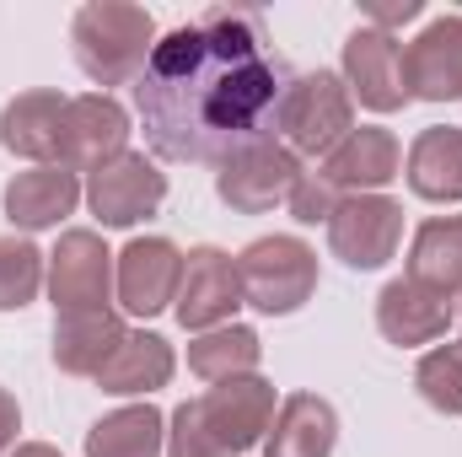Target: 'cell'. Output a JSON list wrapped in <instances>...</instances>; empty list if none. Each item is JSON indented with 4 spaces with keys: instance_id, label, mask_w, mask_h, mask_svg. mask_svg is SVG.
<instances>
[{
    "instance_id": "cell-17",
    "label": "cell",
    "mask_w": 462,
    "mask_h": 457,
    "mask_svg": "<svg viewBox=\"0 0 462 457\" xmlns=\"http://www.w3.org/2000/svg\"><path fill=\"white\" fill-rule=\"evenodd\" d=\"M81 194H87L81 178L65 173L60 162H49V167H27V173H16V178L5 183L0 205H5V221H11V227L49 231V227H60L65 216H76Z\"/></svg>"
},
{
    "instance_id": "cell-4",
    "label": "cell",
    "mask_w": 462,
    "mask_h": 457,
    "mask_svg": "<svg viewBox=\"0 0 462 457\" xmlns=\"http://www.w3.org/2000/svg\"><path fill=\"white\" fill-rule=\"evenodd\" d=\"M355 129V98H349L339 70H307L291 76L280 114H274V135L280 145H291L296 156H328L339 140Z\"/></svg>"
},
{
    "instance_id": "cell-29",
    "label": "cell",
    "mask_w": 462,
    "mask_h": 457,
    "mask_svg": "<svg viewBox=\"0 0 462 457\" xmlns=\"http://www.w3.org/2000/svg\"><path fill=\"white\" fill-rule=\"evenodd\" d=\"M420 11H425L420 0H365L371 27H382V33H393V27H403V22H414Z\"/></svg>"
},
{
    "instance_id": "cell-9",
    "label": "cell",
    "mask_w": 462,
    "mask_h": 457,
    "mask_svg": "<svg viewBox=\"0 0 462 457\" xmlns=\"http://www.w3.org/2000/svg\"><path fill=\"white\" fill-rule=\"evenodd\" d=\"M183 285V253L167 237H134L114 253V296L129 318H156L178 302Z\"/></svg>"
},
{
    "instance_id": "cell-8",
    "label": "cell",
    "mask_w": 462,
    "mask_h": 457,
    "mask_svg": "<svg viewBox=\"0 0 462 457\" xmlns=\"http://www.w3.org/2000/svg\"><path fill=\"white\" fill-rule=\"evenodd\" d=\"M167 200V173L145 156V151H124L108 167H97L87 178V210L114 231H129L151 221Z\"/></svg>"
},
{
    "instance_id": "cell-14",
    "label": "cell",
    "mask_w": 462,
    "mask_h": 457,
    "mask_svg": "<svg viewBox=\"0 0 462 457\" xmlns=\"http://www.w3.org/2000/svg\"><path fill=\"white\" fill-rule=\"evenodd\" d=\"M409 103H462V11L436 16L414 43H403Z\"/></svg>"
},
{
    "instance_id": "cell-26",
    "label": "cell",
    "mask_w": 462,
    "mask_h": 457,
    "mask_svg": "<svg viewBox=\"0 0 462 457\" xmlns=\"http://www.w3.org/2000/svg\"><path fill=\"white\" fill-rule=\"evenodd\" d=\"M49 280V253L27 237H0V312H22Z\"/></svg>"
},
{
    "instance_id": "cell-23",
    "label": "cell",
    "mask_w": 462,
    "mask_h": 457,
    "mask_svg": "<svg viewBox=\"0 0 462 457\" xmlns=\"http://www.w3.org/2000/svg\"><path fill=\"white\" fill-rule=\"evenodd\" d=\"M409 280L441 296H462V216H430L409 242Z\"/></svg>"
},
{
    "instance_id": "cell-22",
    "label": "cell",
    "mask_w": 462,
    "mask_h": 457,
    "mask_svg": "<svg viewBox=\"0 0 462 457\" xmlns=\"http://www.w3.org/2000/svg\"><path fill=\"white\" fill-rule=\"evenodd\" d=\"M124 318L108 312H76V318H54V366L65 377H97L108 366L118 344H124Z\"/></svg>"
},
{
    "instance_id": "cell-20",
    "label": "cell",
    "mask_w": 462,
    "mask_h": 457,
    "mask_svg": "<svg viewBox=\"0 0 462 457\" xmlns=\"http://www.w3.org/2000/svg\"><path fill=\"white\" fill-rule=\"evenodd\" d=\"M339 415L318 393H291L274 409V425L263 436V457H334Z\"/></svg>"
},
{
    "instance_id": "cell-12",
    "label": "cell",
    "mask_w": 462,
    "mask_h": 457,
    "mask_svg": "<svg viewBox=\"0 0 462 457\" xmlns=\"http://www.w3.org/2000/svg\"><path fill=\"white\" fill-rule=\"evenodd\" d=\"M129 151V114L118 108L108 92H87V98H70V108H65V129H60V167L65 173H97V167H108L114 156Z\"/></svg>"
},
{
    "instance_id": "cell-21",
    "label": "cell",
    "mask_w": 462,
    "mask_h": 457,
    "mask_svg": "<svg viewBox=\"0 0 462 457\" xmlns=\"http://www.w3.org/2000/svg\"><path fill=\"white\" fill-rule=\"evenodd\" d=\"M409 189L430 205H462V129L430 124L409 145Z\"/></svg>"
},
{
    "instance_id": "cell-1",
    "label": "cell",
    "mask_w": 462,
    "mask_h": 457,
    "mask_svg": "<svg viewBox=\"0 0 462 457\" xmlns=\"http://www.w3.org/2000/svg\"><path fill=\"white\" fill-rule=\"evenodd\" d=\"M285 87L291 65L274 54L263 16L253 5H205L156 38L134 81V114L162 162L221 167L247 140L274 135Z\"/></svg>"
},
{
    "instance_id": "cell-19",
    "label": "cell",
    "mask_w": 462,
    "mask_h": 457,
    "mask_svg": "<svg viewBox=\"0 0 462 457\" xmlns=\"http://www.w3.org/2000/svg\"><path fill=\"white\" fill-rule=\"evenodd\" d=\"M65 108H70V98H60V92H16L0 108V145L11 156H27V162L49 167L60 156Z\"/></svg>"
},
{
    "instance_id": "cell-10",
    "label": "cell",
    "mask_w": 462,
    "mask_h": 457,
    "mask_svg": "<svg viewBox=\"0 0 462 457\" xmlns=\"http://www.w3.org/2000/svg\"><path fill=\"white\" fill-rule=\"evenodd\" d=\"M403 242V205L387 194H345L328 216V247L349 269H382Z\"/></svg>"
},
{
    "instance_id": "cell-7",
    "label": "cell",
    "mask_w": 462,
    "mask_h": 457,
    "mask_svg": "<svg viewBox=\"0 0 462 457\" xmlns=\"http://www.w3.org/2000/svg\"><path fill=\"white\" fill-rule=\"evenodd\" d=\"M49 302L54 318H76V312H108L114 302V253L97 231L76 227L65 231L49 253Z\"/></svg>"
},
{
    "instance_id": "cell-2",
    "label": "cell",
    "mask_w": 462,
    "mask_h": 457,
    "mask_svg": "<svg viewBox=\"0 0 462 457\" xmlns=\"http://www.w3.org/2000/svg\"><path fill=\"white\" fill-rule=\"evenodd\" d=\"M274 409V382H263L258 371L216 382L210 393L172 409L167 457H247L253 447H263Z\"/></svg>"
},
{
    "instance_id": "cell-31",
    "label": "cell",
    "mask_w": 462,
    "mask_h": 457,
    "mask_svg": "<svg viewBox=\"0 0 462 457\" xmlns=\"http://www.w3.org/2000/svg\"><path fill=\"white\" fill-rule=\"evenodd\" d=\"M5 457H60V452H54L49 442H22V447H11Z\"/></svg>"
},
{
    "instance_id": "cell-3",
    "label": "cell",
    "mask_w": 462,
    "mask_h": 457,
    "mask_svg": "<svg viewBox=\"0 0 462 457\" xmlns=\"http://www.w3.org/2000/svg\"><path fill=\"white\" fill-rule=\"evenodd\" d=\"M70 49L97 87H134L156 49V22L129 0H87L70 16Z\"/></svg>"
},
{
    "instance_id": "cell-15",
    "label": "cell",
    "mask_w": 462,
    "mask_h": 457,
    "mask_svg": "<svg viewBox=\"0 0 462 457\" xmlns=\"http://www.w3.org/2000/svg\"><path fill=\"white\" fill-rule=\"evenodd\" d=\"M403 173V145L382 124H360L318 162V178H328L339 194H376Z\"/></svg>"
},
{
    "instance_id": "cell-27",
    "label": "cell",
    "mask_w": 462,
    "mask_h": 457,
    "mask_svg": "<svg viewBox=\"0 0 462 457\" xmlns=\"http://www.w3.org/2000/svg\"><path fill=\"white\" fill-rule=\"evenodd\" d=\"M414 387H420V398H425L436 415L457 420L462 415V344H436V350H425L420 366H414Z\"/></svg>"
},
{
    "instance_id": "cell-28",
    "label": "cell",
    "mask_w": 462,
    "mask_h": 457,
    "mask_svg": "<svg viewBox=\"0 0 462 457\" xmlns=\"http://www.w3.org/2000/svg\"><path fill=\"white\" fill-rule=\"evenodd\" d=\"M339 200H345V194H339L328 178H318V173H301V178H296V189H291V200H285V210H291L301 227H318V221L328 227V216L339 210Z\"/></svg>"
},
{
    "instance_id": "cell-6",
    "label": "cell",
    "mask_w": 462,
    "mask_h": 457,
    "mask_svg": "<svg viewBox=\"0 0 462 457\" xmlns=\"http://www.w3.org/2000/svg\"><path fill=\"white\" fill-rule=\"evenodd\" d=\"M301 173H307L301 156L291 145H280L274 135H263V140H247L242 151H231L226 162L216 167V194L236 216H263V210L291 200Z\"/></svg>"
},
{
    "instance_id": "cell-32",
    "label": "cell",
    "mask_w": 462,
    "mask_h": 457,
    "mask_svg": "<svg viewBox=\"0 0 462 457\" xmlns=\"http://www.w3.org/2000/svg\"><path fill=\"white\" fill-rule=\"evenodd\" d=\"M457 318H462V307H457Z\"/></svg>"
},
{
    "instance_id": "cell-25",
    "label": "cell",
    "mask_w": 462,
    "mask_h": 457,
    "mask_svg": "<svg viewBox=\"0 0 462 457\" xmlns=\"http://www.w3.org/2000/svg\"><path fill=\"white\" fill-rule=\"evenodd\" d=\"M258 360H263V340L247 323H221V329L189 340V371L205 377L210 387L216 382H231V377H253Z\"/></svg>"
},
{
    "instance_id": "cell-11",
    "label": "cell",
    "mask_w": 462,
    "mask_h": 457,
    "mask_svg": "<svg viewBox=\"0 0 462 457\" xmlns=\"http://www.w3.org/2000/svg\"><path fill=\"white\" fill-rule=\"evenodd\" d=\"M236 307H242V280H236V258L226 247L205 242V247L183 253V285H178V302H172L178 323L189 334H210V329L231 323Z\"/></svg>"
},
{
    "instance_id": "cell-24",
    "label": "cell",
    "mask_w": 462,
    "mask_h": 457,
    "mask_svg": "<svg viewBox=\"0 0 462 457\" xmlns=\"http://www.w3.org/2000/svg\"><path fill=\"white\" fill-rule=\"evenodd\" d=\"M162 452H167V415L156 404L114 409L87 431V457H162Z\"/></svg>"
},
{
    "instance_id": "cell-18",
    "label": "cell",
    "mask_w": 462,
    "mask_h": 457,
    "mask_svg": "<svg viewBox=\"0 0 462 457\" xmlns=\"http://www.w3.org/2000/svg\"><path fill=\"white\" fill-rule=\"evenodd\" d=\"M172 371H178L172 344L162 340V334H151V329H129L124 344L108 355V366H103L92 382H97L103 393H114V398H151L156 387L172 382Z\"/></svg>"
},
{
    "instance_id": "cell-30",
    "label": "cell",
    "mask_w": 462,
    "mask_h": 457,
    "mask_svg": "<svg viewBox=\"0 0 462 457\" xmlns=\"http://www.w3.org/2000/svg\"><path fill=\"white\" fill-rule=\"evenodd\" d=\"M16 431H22V409H16V398L0 387V457L16 447Z\"/></svg>"
},
{
    "instance_id": "cell-13",
    "label": "cell",
    "mask_w": 462,
    "mask_h": 457,
    "mask_svg": "<svg viewBox=\"0 0 462 457\" xmlns=\"http://www.w3.org/2000/svg\"><path fill=\"white\" fill-rule=\"evenodd\" d=\"M345 87L349 98H360V108L371 114H398L409 103L403 87V43L382 27H355L345 38Z\"/></svg>"
},
{
    "instance_id": "cell-16",
    "label": "cell",
    "mask_w": 462,
    "mask_h": 457,
    "mask_svg": "<svg viewBox=\"0 0 462 457\" xmlns=\"http://www.w3.org/2000/svg\"><path fill=\"white\" fill-rule=\"evenodd\" d=\"M452 318H457V302L441 296V291H430V285H414L409 275L393 280V285H382V296H376V329H382V340L403 344V350L436 344L452 329Z\"/></svg>"
},
{
    "instance_id": "cell-5",
    "label": "cell",
    "mask_w": 462,
    "mask_h": 457,
    "mask_svg": "<svg viewBox=\"0 0 462 457\" xmlns=\"http://www.w3.org/2000/svg\"><path fill=\"white\" fill-rule=\"evenodd\" d=\"M236 280H242L247 307H258L263 318H291L318 291V253L301 237L274 231V237H258L236 253Z\"/></svg>"
}]
</instances>
